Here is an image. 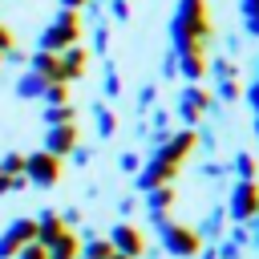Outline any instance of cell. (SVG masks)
<instances>
[{
  "label": "cell",
  "instance_id": "6da1fadb",
  "mask_svg": "<svg viewBox=\"0 0 259 259\" xmlns=\"http://www.w3.org/2000/svg\"><path fill=\"white\" fill-rule=\"evenodd\" d=\"M214 32L210 4L206 0H178L170 16V49L174 53H202Z\"/></svg>",
  "mask_w": 259,
  "mask_h": 259
},
{
  "label": "cell",
  "instance_id": "ba28073f",
  "mask_svg": "<svg viewBox=\"0 0 259 259\" xmlns=\"http://www.w3.org/2000/svg\"><path fill=\"white\" fill-rule=\"evenodd\" d=\"M28 243H36V223L24 214V219H12L4 231H0V259H16Z\"/></svg>",
  "mask_w": 259,
  "mask_h": 259
},
{
  "label": "cell",
  "instance_id": "8d00e7d4",
  "mask_svg": "<svg viewBox=\"0 0 259 259\" xmlns=\"http://www.w3.org/2000/svg\"><path fill=\"white\" fill-rule=\"evenodd\" d=\"M8 49H16V36H12V28L0 20V53H8Z\"/></svg>",
  "mask_w": 259,
  "mask_h": 259
},
{
  "label": "cell",
  "instance_id": "ac0fdd59",
  "mask_svg": "<svg viewBox=\"0 0 259 259\" xmlns=\"http://www.w3.org/2000/svg\"><path fill=\"white\" fill-rule=\"evenodd\" d=\"M0 170L12 178V194L28 186V182H24V154H20V150H8V154L0 158Z\"/></svg>",
  "mask_w": 259,
  "mask_h": 259
},
{
  "label": "cell",
  "instance_id": "8fae6325",
  "mask_svg": "<svg viewBox=\"0 0 259 259\" xmlns=\"http://www.w3.org/2000/svg\"><path fill=\"white\" fill-rule=\"evenodd\" d=\"M89 57H93V53H89L85 45H73V49H65V53H61V81H65V85L81 81V77L89 73Z\"/></svg>",
  "mask_w": 259,
  "mask_h": 259
},
{
  "label": "cell",
  "instance_id": "f1b7e54d",
  "mask_svg": "<svg viewBox=\"0 0 259 259\" xmlns=\"http://www.w3.org/2000/svg\"><path fill=\"white\" fill-rule=\"evenodd\" d=\"M158 105V85H142L138 89V113H150Z\"/></svg>",
  "mask_w": 259,
  "mask_h": 259
},
{
  "label": "cell",
  "instance_id": "4fadbf2b",
  "mask_svg": "<svg viewBox=\"0 0 259 259\" xmlns=\"http://www.w3.org/2000/svg\"><path fill=\"white\" fill-rule=\"evenodd\" d=\"M194 231H198L202 243H219V239L227 235V210H223V202H214V206L194 223Z\"/></svg>",
  "mask_w": 259,
  "mask_h": 259
},
{
  "label": "cell",
  "instance_id": "cb8c5ba5",
  "mask_svg": "<svg viewBox=\"0 0 259 259\" xmlns=\"http://www.w3.org/2000/svg\"><path fill=\"white\" fill-rule=\"evenodd\" d=\"M93 53L109 57V24H105V16H97V24H93Z\"/></svg>",
  "mask_w": 259,
  "mask_h": 259
},
{
  "label": "cell",
  "instance_id": "7402d4cb",
  "mask_svg": "<svg viewBox=\"0 0 259 259\" xmlns=\"http://www.w3.org/2000/svg\"><path fill=\"white\" fill-rule=\"evenodd\" d=\"M206 73H210L214 81H239V65H235L231 57H214V61L206 65Z\"/></svg>",
  "mask_w": 259,
  "mask_h": 259
},
{
  "label": "cell",
  "instance_id": "1f68e13d",
  "mask_svg": "<svg viewBox=\"0 0 259 259\" xmlns=\"http://www.w3.org/2000/svg\"><path fill=\"white\" fill-rule=\"evenodd\" d=\"M178 77V57H174V49L162 57V81H174Z\"/></svg>",
  "mask_w": 259,
  "mask_h": 259
},
{
  "label": "cell",
  "instance_id": "277c9868",
  "mask_svg": "<svg viewBox=\"0 0 259 259\" xmlns=\"http://www.w3.org/2000/svg\"><path fill=\"white\" fill-rule=\"evenodd\" d=\"M65 178V158H53L49 150H32L24 154V182L36 190H53Z\"/></svg>",
  "mask_w": 259,
  "mask_h": 259
},
{
  "label": "cell",
  "instance_id": "7a4b0ae2",
  "mask_svg": "<svg viewBox=\"0 0 259 259\" xmlns=\"http://www.w3.org/2000/svg\"><path fill=\"white\" fill-rule=\"evenodd\" d=\"M81 12H73V8H57V16L40 28V36H36V49L40 53H65V49H73V45H81Z\"/></svg>",
  "mask_w": 259,
  "mask_h": 259
},
{
  "label": "cell",
  "instance_id": "3957f363",
  "mask_svg": "<svg viewBox=\"0 0 259 259\" xmlns=\"http://www.w3.org/2000/svg\"><path fill=\"white\" fill-rule=\"evenodd\" d=\"M154 235H158V247H162L170 259H194V255L202 251V239H198V231H194L190 223L166 219V223L154 227Z\"/></svg>",
  "mask_w": 259,
  "mask_h": 259
},
{
  "label": "cell",
  "instance_id": "5b68a950",
  "mask_svg": "<svg viewBox=\"0 0 259 259\" xmlns=\"http://www.w3.org/2000/svg\"><path fill=\"white\" fill-rule=\"evenodd\" d=\"M105 239H109V247H113L117 255H130V259H142V255L150 251V239H146V231H142L134 219H117Z\"/></svg>",
  "mask_w": 259,
  "mask_h": 259
},
{
  "label": "cell",
  "instance_id": "30bf717a",
  "mask_svg": "<svg viewBox=\"0 0 259 259\" xmlns=\"http://www.w3.org/2000/svg\"><path fill=\"white\" fill-rule=\"evenodd\" d=\"M77 142H81L77 121H69V125H49V130H45V146H40V150H49L53 158H69Z\"/></svg>",
  "mask_w": 259,
  "mask_h": 259
},
{
  "label": "cell",
  "instance_id": "b9f144b4",
  "mask_svg": "<svg viewBox=\"0 0 259 259\" xmlns=\"http://www.w3.org/2000/svg\"><path fill=\"white\" fill-rule=\"evenodd\" d=\"M243 24H247V36L259 40V16H243Z\"/></svg>",
  "mask_w": 259,
  "mask_h": 259
},
{
  "label": "cell",
  "instance_id": "d6a6232c",
  "mask_svg": "<svg viewBox=\"0 0 259 259\" xmlns=\"http://www.w3.org/2000/svg\"><path fill=\"white\" fill-rule=\"evenodd\" d=\"M69 162H73V166H89V162H93V150L77 142V146H73V154H69Z\"/></svg>",
  "mask_w": 259,
  "mask_h": 259
},
{
  "label": "cell",
  "instance_id": "ffe728a7",
  "mask_svg": "<svg viewBox=\"0 0 259 259\" xmlns=\"http://www.w3.org/2000/svg\"><path fill=\"white\" fill-rule=\"evenodd\" d=\"M93 125H97V138H113L117 134V113L105 101H93Z\"/></svg>",
  "mask_w": 259,
  "mask_h": 259
},
{
  "label": "cell",
  "instance_id": "7dc6e473",
  "mask_svg": "<svg viewBox=\"0 0 259 259\" xmlns=\"http://www.w3.org/2000/svg\"><path fill=\"white\" fill-rule=\"evenodd\" d=\"M0 65H4V53H0Z\"/></svg>",
  "mask_w": 259,
  "mask_h": 259
},
{
  "label": "cell",
  "instance_id": "60d3db41",
  "mask_svg": "<svg viewBox=\"0 0 259 259\" xmlns=\"http://www.w3.org/2000/svg\"><path fill=\"white\" fill-rule=\"evenodd\" d=\"M239 49H243V40H239V36H227V53H223V57H231V61H235V53H239Z\"/></svg>",
  "mask_w": 259,
  "mask_h": 259
},
{
  "label": "cell",
  "instance_id": "d590c367",
  "mask_svg": "<svg viewBox=\"0 0 259 259\" xmlns=\"http://www.w3.org/2000/svg\"><path fill=\"white\" fill-rule=\"evenodd\" d=\"M117 210H121V219H134V210H138V194H125V198L117 202Z\"/></svg>",
  "mask_w": 259,
  "mask_h": 259
},
{
  "label": "cell",
  "instance_id": "7c38bea8",
  "mask_svg": "<svg viewBox=\"0 0 259 259\" xmlns=\"http://www.w3.org/2000/svg\"><path fill=\"white\" fill-rule=\"evenodd\" d=\"M32 223H36V243L40 247H53L69 227L61 223V210L57 206H49V210H40V214H32Z\"/></svg>",
  "mask_w": 259,
  "mask_h": 259
},
{
  "label": "cell",
  "instance_id": "4dcf8cb0",
  "mask_svg": "<svg viewBox=\"0 0 259 259\" xmlns=\"http://www.w3.org/2000/svg\"><path fill=\"white\" fill-rule=\"evenodd\" d=\"M109 16H113L117 24H125V20H130V0H109Z\"/></svg>",
  "mask_w": 259,
  "mask_h": 259
},
{
  "label": "cell",
  "instance_id": "484cf974",
  "mask_svg": "<svg viewBox=\"0 0 259 259\" xmlns=\"http://www.w3.org/2000/svg\"><path fill=\"white\" fill-rule=\"evenodd\" d=\"M40 101H45V105H69V85H61V81H53V85H45V93H40Z\"/></svg>",
  "mask_w": 259,
  "mask_h": 259
},
{
  "label": "cell",
  "instance_id": "5bb4252c",
  "mask_svg": "<svg viewBox=\"0 0 259 259\" xmlns=\"http://www.w3.org/2000/svg\"><path fill=\"white\" fill-rule=\"evenodd\" d=\"M178 57V77H186V85H198L202 77H206V49L202 53H174Z\"/></svg>",
  "mask_w": 259,
  "mask_h": 259
},
{
  "label": "cell",
  "instance_id": "8992f818",
  "mask_svg": "<svg viewBox=\"0 0 259 259\" xmlns=\"http://www.w3.org/2000/svg\"><path fill=\"white\" fill-rule=\"evenodd\" d=\"M223 210H227L231 223H247V219H255V214H259V182H239V178H235L231 190H227Z\"/></svg>",
  "mask_w": 259,
  "mask_h": 259
},
{
  "label": "cell",
  "instance_id": "e575fe53",
  "mask_svg": "<svg viewBox=\"0 0 259 259\" xmlns=\"http://www.w3.org/2000/svg\"><path fill=\"white\" fill-rule=\"evenodd\" d=\"M243 227H247V247H255V251H259V214H255V219H247Z\"/></svg>",
  "mask_w": 259,
  "mask_h": 259
},
{
  "label": "cell",
  "instance_id": "44dd1931",
  "mask_svg": "<svg viewBox=\"0 0 259 259\" xmlns=\"http://www.w3.org/2000/svg\"><path fill=\"white\" fill-rule=\"evenodd\" d=\"M101 93L113 101V97H121V73H117V65L105 57V65H101Z\"/></svg>",
  "mask_w": 259,
  "mask_h": 259
},
{
  "label": "cell",
  "instance_id": "e0dca14e",
  "mask_svg": "<svg viewBox=\"0 0 259 259\" xmlns=\"http://www.w3.org/2000/svg\"><path fill=\"white\" fill-rule=\"evenodd\" d=\"M45 85H49L45 77H36L32 69H24V73L16 77V97H20V101H40V93H45Z\"/></svg>",
  "mask_w": 259,
  "mask_h": 259
},
{
  "label": "cell",
  "instance_id": "f6af8a7d",
  "mask_svg": "<svg viewBox=\"0 0 259 259\" xmlns=\"http://www.w3.org/2000/svg\"><path fill=\"white\" fill-rule=\"evenodd\" d=\"M109 259H130V255H117V251H113V255H109Z\"/></svg>",
  "mask_w": 259,
  "mask_h": 259
},
{
  "label": "cell",
  "instance_id": "4316f807",
  "mask_svg": "<svg viewBox=\"0 0 259 259\" xmlns=\"http://www.w3.org/2000/svg\"><path fill=\"white\" fill-rule=\"evenodd\" d=\"M117 170L134 178V174L142 170V154H134V150H121V154H117Z\"/></svg>",
  "mask_w": 259,
  "mask_h": 259
},
{
  "label": "cell",
  "instance_id": "ab89813d",
  "mask_svg": "<svg viewBox=\"0 0 259 259\" xmlns=\"http://www.w3.org/2000/svg\"><path fill=\"white\" fill-rule=\"evenodd\" d=\"M239 12L243 16H259V0H239Z\"/></svg>",
  "mask_w": 259,
  "mask_h": 259
},
{
  "label": "cell",
  "instance_id": "52a82bcc",
  "mask_svg": "<svg viewBox=\"0 0 259 259\" xmlns=\"http://www.w3.org/2000/svg\"><path fill=\"white\" fill-rule=\"evenodd\" d=\"M214 97H210V89H202V85H182V93H178V117H182V125H190V130H198V121L206 117V113H214Z\"/></svg>",
  "mask_w": 259,
  "mask_h": 259
},
{
  "label": "cell",
  "instance_id": "83f0119b",
  "mask_svg": "<svg viewBox=\"0 0 259 259\" xmlns=\"http://www.w3.org/2000/svg\"><path fill=\"white\" fill-rule=\"evenodd\" d=\"M214 255H219V259H247V247H239V243H231V239H219V243H214Z\"/></svg>",
  "mask_w": 259,
  "mask_h": 259
},
{
  "label": "cell",
  "instance_id": "74e56055",
  "mask_svg": "<svg viewBox=\"0 0 259 259\" xmlns=\"http://www.w3.org/2000/svg\"><path fill=\"white\" fill-rule=\"evenodd\" d=\"M16 259H49V251H45L40 243H28V247H24V251H20Z\"/></svg>",
  "mask_w": 259,
  "mask_h": 259
},
{
  "label": "cell",
  "instance_id": "7bdbcfd3",
  "mask_svg": "<svg viewBox=\"0 0 259 259\" xmlns=\"http://www.w3.org/2000/svg\"><path fill=\"white\" fill-rule=\"evenodd\" d=\"M4 194H12V178L0 170V198H4Z\"/></svg>",
  "mask_w": 259,
  "mask_h": 259
},
{
  "label": "cell",
  "instance_id": "f546056e",
  "mask_svg": "<svg viewBox=\"0 0 259 259\" xmlns=\"http://www.w3.org/2000/svg\"><path fill=\"white\" fill-rule=\"evenodd\" d=\"M198 174H202L206 182H223V178H227V166H223V162H202Z\"/></svg>",
  "mask_w": 259,
  "mask_h": 259
},
{
  "label": "cell",
  "instance_id": "9a60e30c",
  "mask_svg": "<svg viewBox=\"0 0 259 259\" xmlns=\"http://www.w3.org/2000/svg\"><path fill=\"white\" fill-rule=\"evenodd\" d=\"M28 69L53 85V81H61V53H40V49H36V53L28 57ZM61 85H65V81H61Z\"/></svg>",
  "mask_w": 259,
  "mask_h": 259
},
{
  "label": "cell",
  "instance_id": "ee69618b",
  "mask_svg": "<svg viewBox=\"0 0 259 259\" xmlns=\"http://www.w3.org/2000/svg\"><path fill=\"white\" fill-rule=\"evenodd\" d=\"M85 4H89V0H61V8H73V12H81Z\"/></svg>",
  "mask_w": 259,
  "mask_h": 259
},
{
  "label": "cell",
  "instance_id": "f35d334b",
  "mask_svg": "<svg viewBox=\"0 0 259 259\" xmlns=\"http://www.w3.org/2000/svg\"><path fill=\"white\" fill-rule=\"evenodd\" d=\"M243 97H247V105H251V109L259 113V81H251V85L243 89Z\"/></svg>",
  "mask_w": 259,
  "mask_h": 259
},
{
  "label": "cell",
  "instance_id": "c3c4849f",
  "mask_svg": "<svg viewBox=\"0 0 259 259\" xmlns=\"http://www.w3.org/2000/svg\"><path fill=\"white\" fill-rule=\"evenodd\" d=\"M77 259H85V255H77Z\"/></svg>",
  "mask_w": 259,
  "mask_h": 259
},
{
  "label": "cell",
  "instance_id": "9c48e42d",
  "mask_svg": "<svg viewBox=\"0 0 259 259\" xmlns=\"http://www.w3.org/2000/svg\"><path fill=\"white\" fill-rule=\"evenodd\" d=\"M174 198H178V190H174V186H154V190H146V194L138 198V206L146 210L150 227H158V223H166V219H170Z\"/></svg>",
  "mask_w": 259,
  "mask_h": 259
},
{
  "label": "cell",
  "instance_id": "836d02e7",
  "mask_svg": "<svg viewBox=\"0 0 259 259\" xmlns=\"http://www.w3.org/2000/svg\"><path fill=\"white\" fill-rule=\"evenodd\" d=\"M61 223H65L69 231H81V206H65V210H61Z\"/></svg>",
  "mask_w": 259,
  "mask_h": 259
},
{
  "label": "cell",
  "instance_id": "bcb514c9",
  "mask_svg": "<svg viewBox=\"0 0 259 259\" xmlns=\"http://www.w3.org/2000/svg\"><path fill=\"white\" fill-rule=\"evenodd\" d=\"M255 138H259V113H255Z\"/></svg>",
  "mask_w": 259,
  "mask_h": 259
},
{
  "label": "cell",
  "instance_id": "2e32d148",
  "mask_svg": "<svg viewBox=\"0 0 259 259\" xmlns=\"http://www.w3.org/2000/svg\"><path fill=\"white\" fill-rule=\"evenodd\" d=\"M239 182H259V158L251 154V150H239L235 158H231V166H227Z\"/></svg>",
  "mask_w": 259,
  "mask_h": 259
},
{
  "label": "cell",
  "instance_id": "d6986e66",
  "mask_svg": "<svg viewBox=\"0 0 259 259\" xmlns=\"http://www.w3.org/2000/svg\"><path fill=\"white\" fill-rule=\"evenodd\" d=\"M45 251H49V259H77V255H81V235H77V231H65V235H61L53 247H45Z\"/></svg>",
  "mask_w": 259,
  "mask_h": 259
},
{
  "label": "cell",
  "instance_id": "603a6c76",
  "mask_svg": "<svg viewBox=\"0 0 259 259\" xmlns=\"http://www.w3.org/2000/svg\"><path fill=\"white\" fill-rule=\"evenodd\" d=\"M45 125H69V121H77V109H73V101L69 105H45Z\"/></svg>",
  "mask_w": 259,
  "mask_h": 259
},
{
  "label": "cell",
  "instance_id": "d4e9b609",
  "mask_svg": "<svg viewBox=\"0 0 259 259\" xmlns=\"http://www.w3.org/2000/svg\"><path fill=\"white\" fill-rule=\"evenodd\" d=\"M210 97L231 105V101H239V97H243V85H239V81H214V93H210Z\"/></svg>",
  "mask_w": 259,
  "mask_h": 259
}]
</instances>
